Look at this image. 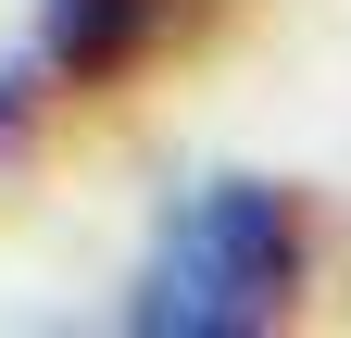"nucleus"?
Wrapping results in <instances>:
<instances>
[{"label":"nucleus","mask_w":351,"mask_h":338,"mask_svg":"<svg viewBox=\"0 0 351 338\" xmlns=\"http://www.w3.org/2000/svg\"><path fill=\"white\" fill-rule=\"evenodd\" d=\"M289 288H301V213L276 188H201L138 276V326L151 338H251L289 313Z\"/></svg>","instance_id":"obj_1"},{"label":"nucleus","mask_w":351,"mask_h":338,"mask_svg":"<svg viewBox=\"0 0 351 338\" xmlns=\"http://www.w3.org/2000/svg\"><path fill=\"white\" fill-rule=\"evenodd\" d=\"M0 125H13V88H0Z\"/></svg>","instance_id":"obj_3"},{"label":"nucleus","mask_w":351,"mask_h":338,"mask_svg":"<svg viewBox=\"0 0 351 338\" xmlns=\"http://www.w3.org/2000/svg\"><path fill=\"white\" fill-rule=\"evenodd\" d=\"M151 13H163V0H51V51H63L75 75H113V63L151 38Z\"/></svg>","instance_id":"obj_2"}]
</instances>
